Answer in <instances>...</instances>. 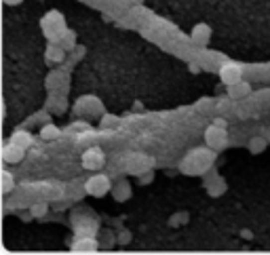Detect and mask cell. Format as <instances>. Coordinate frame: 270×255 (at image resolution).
I'll list each match as a JSON object with an SVG mask.
<instances>
[{"label": "cell", "mask_w": 270, "mask_h": 255, "mask_svg": "<svg viewBox=\"0 0 270 255\" xmlns=\"http://www.w3.org/2000/svg\"><path fill=\"white\" fill-rule=\"evenodd\" d=\"M213 148L211 150H203V148H196V150H192L190 154H188L182 165H179V169H182L186 175H203L207 171V167L211 165L213 161Z\"/></svg>", "instance_id": "cell-1"}, {"label": "cell", "mask_w": 270, "mask_h": 255, "mask_svg": "<svg viewBox=\"0 0 270 255\" xmlns=\"http://www.w3.org/2000/svg\"><path fill=\"white\" fill-rule=\"evenodd\" d=\"M42 30H44V34H47V38H49V42H59L61 40V36L66 34V19H64V15L61 13H57V11H51V13H47L42 17Z\"/></svg>", "instance_id": "cell-2"}, {"label": "cell", "mask_w": 270, "mask_h": 255, "mask_svg": "<svg viewBox=\"0 0 270 255\" xmlns=\"http://www.w3.org/2000/svg\"><path fill=\"white\" fill-rule=\"evenodd\" d=\"M205 144L213 148V150H224L228 144V133H226V127H220V125H213L205 129Z\"/></svg>", "instance_id": "cell-3"}, {"label": "cell", "mask_w": 270, "mask_h": 255, "mask_svg": "<svg viewBox=\"0 0 270 255\" xmlns=\"http://www.w3.org/2000/svg\"><path fill=\"white\" fill-rule=\"evenodd\" d=\"M85 192L95 196V198H102V196H106L108 192H110V179H108L106 175H93V177L87 179Z\"/></svg>", "instance_id": "cell-4"}, {"label": "cell", "mask_w": 270, "mask_h": 255, "mask_svg": "<svg viewBox=\"0 0 270 255\" xmlns=\"http://www.w3.org/2000/svg\"><path fill=\"white\" fill-rule=\"evenodd\" d=\"M220 81L224 85H237L239 81H243V68L235 61H228V64H224L220 68Z\"/></svg>", "instance_id": "cell-5"}, {"label": "cell", "mask_w": 270, "mask_h": 255, "mask_svg": "<svg viewBox=\"0 0 270 255\" xmlns=\"http://www.w3.org/2000/svg\"><path fill=\"white\" fill-rule=\"evenodd\" d=\"M106 163V154L102 148H89V150L83 154V167L89 171H97V169H102Z\"/></svg>", "instance_id": "cell-6"}, {"label": "cell", "mask_w": 270, "mask_h": 255, "mask_svg": "<svg viewBox=\"0 0 270 255\" xmlns=\"http://www.w3.org/2000/svg\"><path fill=\"white\" fill-rule=\"evenodd\" d=\"M152 165H154V161L148 158V156H143V154H131L129 156V171L135 173V175L146 173Z\"/></svg>", "instance_id": "cell-7"}, {"label": "cell", "mask_w": 270, "mask_h": 255, "mask_svg": "<svg viewBox=\"0 0 270 255\" xmlns=\"http://www.w3.org/2000/svg\"><path fill=\"white\" fill-rule=\"evenodd\" d=\"M23 154H25V148L19 146V144H15V142L6 144L2 148V158H4L6 163H21L23 161Z\"/></svg>", "instance_id": "cell-8"}, {"label": "cell", "mask_w": 270, "mask_h": 255, "mask_svg": "<svg viewBox=\"0 0 270 255\" xmlns=\"http://www.w3.org/2000/svg\"><path fill=\"white\" fill-rule=\"evenodd\" d=\"M190 38L196 42V45H209V40H211V28L207 23H196L194 28H192V34H190Z\"/></svg>", "instance_id": "cell-9"}, {"label": "cell", "mask_w": 270, "mask_h": 255, "mask_svg": "<svg viewBox=\"0 0 270 255\" xmlns=\"http://www.w3.org/2000/svg\"><path fill=\"white\" fill-rule=\"evenodd\" d=\"M249 91H251V86H249V83H245V81H239L237 85H230V86H228V95H230L232 99L247 97Z\"/></svg>", "instance_id": "cell-10"}, {"label": "cell", "mask_w": 270, "mask_h": 255, "mask_svg": "<svg viewBox=\"0 0 270 255\" xmlns=\"http://www.w3.org/2000/svg\"><path fill=\"white\" fill-rule=\"evenodd\" d=\"M97 249V241L91 236H80V239L72 245V251H95Z\"/></svg>", "instance_id": "cell-11"}, {"label": "cell", "mask_w": 270, "mask_h": 255, "mask_svg": "<svg viewBox=\"0 0 270 255\" xmlns=\"http://www.w3.org/2000/svg\"><path fill=\"white\" fill-rule=\"evenodd\" d=\"M61 135V131L57 125H53V122H44L42 129H40V137L47 139V142H51V139H57Z\"/></svg>", "instance_id": "cell-12"}, {"label": "cell", "mask_w": 270, "mask_h": 255, "mask_svg": "<svg viewBox=\"0 0 270 255\" xmlns=\"http://www.w3.org/2000/svg\"><path fill=\"white\" fill-rule=\"evenodd\" d=\"M66 57V49L64 47H57L55 42H49L47 47V59L49 61H64Z\"/></svg>", "instance_id": "cell-13"}, {"label": "cell", "mask_w": 270, "mask_h": 255, "mask_svg": "<svg viewBox=\"0 0 270 255\" xmlns=\"http://www.w3.org/2000/svg\"><path fill=\"white\" fill-rule=\"evenodd\" d=\"M11 142L19 144V146H23V148H30V146L34 144V137L28 133V131H15L13 137H11Z\"/></svg>", "instance_id": "cell-14"}, {"label": "cell", "mask_w": 270, "mask_h": 255, "mask_svg": "<svg viewBox=\"0 0 270 255\" xmlns=\"http://www.w3.org/2000/svg\"><path fill=\"white\" fill-rule=\"evenodd\" d=\"M224 190H226V181H224L222 177H215L213 183H207V192H209L211 196H222Z\"/></svg>", "instance_id": "cell-15"}, {"label": "cell", "mask_w": 270, "mask_h": 255, "mask_svg": "<svg viewBox=\"0 0 270 255\" xmlns=\"http://www.w3.org/2000/svg\"><path fill=\"white\" fill-rule=\"evenodd\" d=\"M247 148H249V152H254V154H260L266 148V139L264 137H251L249 139V144H247Z\"/></svg>", "instance_id": "cell-16"}, {"label": "cell", "mask_w": 270, "mask_h": 255, "mask_svg": "<svg viewBox=\"0 0 270 255\" xmlns=\"http://www.w3.org/2000/svg\"><path fill=\"white\" fill-rule=\"evenodd\" d=\"M131 196V188H129V183H121V186H116L114 188V198L116 200H127Z\"/></svg>", "instance_id": "cell-17"}, {"label": "cell", "mask_w": 270, "mask_h": 255, "mask_svg": "<svg viewBox=\"0 0 270 255\" xmlns=\"http://www.w3.org/2000/svg\"><path fill=\"white\" fill-rule=\"evenodd\" d=\"M61 47H64L66 51H72L76 47V36H74V32L72 30H66V34L61 36Z\"/></svg>", "instance_id": "cell-18"}, {"label": "cell", "mask_w": 270, "mask_h": 255, "mask_svg": "<svg viewBox=\"0 0 270 255\" xmlns=\"http://www.w3.org/2000/svg\"><path fill=\"white\" fill-rule=\"evenodd\" d=\"M61 81H66V78L61 76V72H51V74H49V78H47V86H49L51 91H55Z\"/></svg>", "instance_id": "cell-19"}, {"label": "cell", "mask_w": 270, "mask_h": 255, "mask_svg": "<svg viewBox=\"0 0 270 255\" xmlns=\"http://www.w3.org/2000/svg\"><path fill=\"white\" fill-rule=\"evenodd\" d=\"M13 186H15L13 175L8 173V171H4V173H2V192H4V194H8V192L13 190Z\"/></svg>", "instance_id": "cell-20"}, {"label": "cell", "mask_w": 270, "mask_h": 255, "mask_svg": "<svg viewBox=\"0 0 270 255\" xmlns=\"http://www.w3.org/2000/svg\"><path fill=\"white\" fill-rule=\"evenodd\" d=\"M30 213H32L34 217H42L44 213H47V203H36V205H32Z\"/></svg>", "instance_id": "cell-21"}, {"label": "cell", "mask_w": 270, "mask_h": 255, "mask_svg": "<svg viewBox=\"0 0 270 255\" xmlns=\"http://www.w3.org/2000/svg\"><path fill=\"white\" fill-rule=\"evenodd\" d=\"M116 122H119V118H116V116H112V114H104L102 120H100V125L102 127H114Z\"/></svg>", "instance_id": "cell-22"}, {"label": "cell", "mask_w": 270, "mask_h": 255, "mask_svg": "<svg viewBox=\"0 0 270 255\" xmlns=\"http://www.w3.org/2000/svg\"><path fill=\"white\" fill-rule=\"evenodd\" d=\"M154 179V175H152V171H146V177H139V183H148Z\"/></svg>", "instance_id": "cell-23"}, {"label": "cell", "mask_w": 270, "mask_h": 255, "mask_svg": "<svg viewBox=\"0 0 270 255\" xmlns=\"http://www.w3.org/2000/svg\"><path fill=\"white\" fill-rule=\"evenodd\" d=\"M133 110H135V112H141V110H143L141 101H133Z\"/></svg>", "instance_id": "cell-24"}, {"label": "cell", "mask_w": 270, "mask_h": 255, "mask_svg": "<svg viewBox=\"0 0 270 255\" xmlns=\"http://www.w3.org/2000/svg\"><path fill=\"white\" fill-rule=\"evenodd\" d=\"M213 122H215V125H220V127H226V120H224V118H215Z\"/></svg>", "instance_id": "cell-25"}, {"label": "cell", "mask_w": 270, "mask_h": 255, "mask_svg": "<svg viewBox=\"0 0 270 255\" xmlns=\"http://www.w3.org/2000/svg\"><path fill=\"white\" fill-rule=\"evenodd\" d=\"M4 2H6V4H19L21 0H4Z\"/></svg>", "instance_id": "cell-26"}, {"label": "cell", "mask_w": 270, "mask_h": 255, "mask_svg": "<svg viewBox=\"0 0 270 255\" xmlns=\"http://www.w3.org/2000/svg\"><path fill=\"white\" fill-rule=\"evenodd\" d=\"M133 2H137V4H141V2H143V0H133Z\"/></svg>", "instance_id": "cell-27"}]
</instances>
